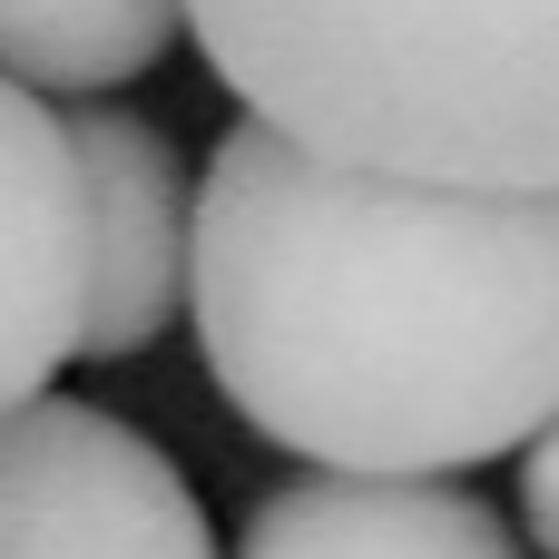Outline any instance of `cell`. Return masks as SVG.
Wrapping results in <instances>:
<instances>
[{"label": "cell", "mask_w": 559, "mask_h": 559, "mask_svg": "<svg viewBox=\"0 0 559 559\" xmlns=\"http://www.w3.org/2000/svg\"><path fill=\"white\" fill-rule=\"evenodd\" d=\"M187 39V0H0V79L29 98H108Z\"/></svg>", "instance_id": "7"}, {"label": "cell", "mask_w": 559, "mask_h": 559, "mask_svg": "<svg viewBox=\"0 0 559 559\" xmlns=\"http://www.w3.org/2000/svg\"><path fill=\"white\" fill-rule=\"evenodd\" d=\"M236 559H521L511 521L462 481H285L246 511Z\"/></svg>", "instance_id": "6"}, {"label": "cell", "mask_w": 559, "mask_h": 559, "mask_svg": "<svg viewBox=\"0 0 559 559\" xmlns=\"http://www.w3.org/2000/svg\"><path fill=\"white\" fill-rule=\"evenodd\" d=\"M255 128L403 187L559 197V0H187Z\"/></svg>", "instance_id": "2"}, {"label": "cell", "mask_w": 559, "mask_h": 559, "mask_svg": "<svg viewBox=\"0 0 559 559\" xmlns=\"http://www.w3.org/2000/svg\"><path fill=\"white\" fill-rule=\"evenodd\" d=\"M187 314L216 393L344 481H452L559 413V197H452L226 128Z\"/></svg>", "instance_id": "1"}, {"label": "cell", "mask_w": 559, "mask_h": 559, "mask_svg": "<svg viewBox=\"0 0 559 559\" xmlns=\"http://www.w3.org/2000/svg\"><path fill=\"white\" fill-rule=\"evenodd\" d=\"M0 559H216V531L138 423L49 393L0 423Z\"/></svg>", "instance_id": "3"}, {"label": "cell", "mask_w": 559, "mask_h": 559, "mask_svg": "<svg viewBox=\"0 0 559 559\" xmlns=\"http://www.w3.org/2000/svg\"><path fill=\"white\" fill-rule=\"evenodd\" d=\"M521 531H531L540 559H559V413L540 423V442L521 452Z\"/></svg>", "instance_id": "8"}, {"label": "cell", "mask_w": 559, "mask_h": 559, "mask_svg": "<svg viewBox=\"0 0 559 559\" xmlns=\"http://www.w3.org/2000/svg\"><path fill=\"white\" fill-rule=\"evenodd\" d=\"M69 157L88 187V364L147 354L187 314V265H197V187L167 147L157 118L138 108H69Z\"/></svg>", "instance_id": "4"}, {"label": "cell", "mask_w": 559, "mask_h": 559, "mask_svg": "<svg viewBox=\"0 0 559 559\" xmlns=\"http://www.w3.org/2000/svg\"><path fill=\"white\" fill-rule=\"evenodd\" d=\"M88 344V187L69 118L0 79V423L49 403Z\"/></svg>", "instance_id": "5"}]
</instances>
